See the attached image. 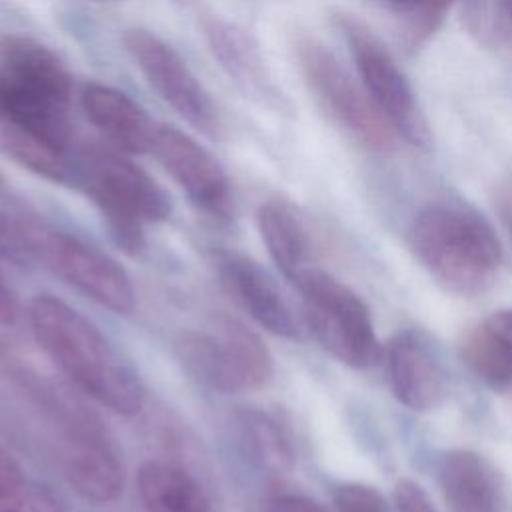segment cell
I'll return each mask as SVG.
<instances>
[{
	"mask_svg": "<svg viewBox=\"0 0 512 512\" xmlns=\"http://www.w3.org/2000/svg\"><path fill=\"white\" fill-rule=\"evenodd\" d=\"M28 322L40 350L78 390L120 416L142 410L146 388L138 370L88 316L38 294L28 304Z\"/></svg>",
	"mask_w": 512,
	"mask_h": 512,
	"instance_id": "1",
	"label": "cell"
},
{
	"mask_svg": "<svg viewBox=\"0 0 512 512\" xmlns=\"http://www.w3.org/2000/svg\"><path fill=\"white\" fill-rule=\"evenodd\" d=\"M408 244L430 278L458 296L486 292L502 264L492 224L460 202H432L418 210L408 228Z\"/></svg>",
	"mask_w": 512,
	"mask_h": 512,
	"instance_id": "2",
	"label": "cell"
},
{
	"mask_svg": "<svg viewBox=\"0 0 512 512\" xmlns=\"http://www.w3.org/2000/svg\"><path fill=\"white\" fill-rule=\"evenodd\" d=\"M76 180L98 208L112 242L128 256L146 246V224L170 218L168 192L122 150L94 142L74 148Z\"/></svg>",
	"mask_w": 512,
	"mask_h": 512,
	"instance_id": "3",
	"label": "cell"
},
{
	"mask_svg": "<svg viewBox=\"0 0 512 512\" xmlns=\"http://www.w3.org/2000/svg\"><path fill=\"white\" fill-rule=\"evenodd\" d=\"M174 350L196 382L220 394L258 390L274 374L264 340L234 318H220L210 330L180 332Z\"/></svg>",
	"mask_w": 512,
	"mask_h": 512,
	"instance_id": "4",
	"label": "cell"
},
{
	"mask_svg": "<svg viewBox=\"0 0 512 512\" xmlns=\"http://www.w3.org/2000/svg\"><path fill=\"white\" fill-rule=\"evenodd\" d=\"M302 302V320L318 344L350 368L372 366L382 350L364 300L320 268H306L292 280Z\"/></svg>",
	"mask_w": 512,
	"mask_h": 512,
	"instance_id": "5",
	"label": "cell"
},
{
	"mask_svg": "<svg viewBox=\"0 0 512 512\" xmlns=\"http://www.w3.org/2000/svg\"><path fill=\"white\" fill-rule=\"evenodd\" d=\"M296 58L310 94L336 126L372 152L386 154L394 150V128L376 108L366 88L350 76L326 46L300 36Z\"/></svg>",
	"mask_w": 512,
	"mask_h": 512,
	"instance_id": "6",
	"label": "cell"
},
{
	"mask_svg": "<svg viewBox=\"0 0 512 512\" xmlns=\"http://www.w3.org/2000/svg\"><path fill=\"white\" fill-rule=\"evenodd\" d=\"M30 264L42 266L114 314H130L136 308V290L124 266L94 244L50 222L34 242Z\"/></svg>",
	"mask_w": 512,
	"mask_h": 512,
	"instance_id": "7",
	"label": "cell"
},
{
	"mask_svg": "<svg viewBox=\"0 0 512 512\" xmlns=\"http://www.w3.org/2000/svg\"><path fill=\"white\" fill-rule=\"evenodd\" d=\"M336 26L348 44L360 82L376 108L394 132L402 134L410 144L426 146L430 140L428 122L392 54L358 18L338 14Z\"/></svg>",
	"mask_w": 512,
	"mask_h": 512,
	"instance_id": "8",
	"label": "cell"
},
{
	"mask_svg": "<svg viewBox=\"0 0 512 512\" xmlns=\"http://www.w3.org/2000/svg\"><path fill=\"white\" fill-rule=\"evenodd\" d=\"M124 48L152 90L194 130L216 140L224 132L218 106L194 76L186 60L146 28H128Z\"/></svg>",
	"mask_w": 512,
	"mask_h": 512,
	"instance_id": "9",
	"label": "cell"
},
{
	"mask_svg": "<svg viewBox=\"0 0 512 512\" xmlns=\"http://www.w3.org/2000/svg\"><path fill=\"white\" fill-rule=\"evenodd\" d=\"M64 420L68 422L60 448L64 480L92 504L114 502L124 488V466L116 446L98 422L74 404L66 406Z\"/></svg>",
	"mask_w": 512,
	"mask_h": 512,
	"instance_id": "10",
	"label": "cell"
},
{
	"mask_svg": "<svg viewBox=\"0 0 512 512\" xmlns=\"http://www.w3.org/2000/svg\"><path fill=\"white\" fill-rule=\"evenodd\" d=\"M150 154L200 212L218 222L234 218L230 180L218 160L194 138L172 126H158Z\"/></svg>",
	"mask_w": 512,
	"mask_h": 512,
	"instance_id": "11",
	"label": "cell"
},
{
	"mask_svg": "<svg viewBox=\"0 0 512 512\" xmlns=\"http://www.w3.org/2000/svg\"><path fill=\"white\" fill-rule=\"evenodd\" d=\"M214 268L232 300L266 332L298 340L302 324L278 282L254 258L236 250H216Z\"/></svg>",
	"mask_w": 512,
	"mask_h": 512,
	"instance_id": "12",
	"label": "cell"
},
{
	"mask_svg": "<svg viewBox=\"0 0 512 512\" xmlns=\"http://www.w3.org/2000/svg\"><path fill=\"white\" fill-rule=\"evenodd\" d=\"M0 78L12 96L66 108L70 104L72 76L66 64L30 36L0 34Z\"/></svg>",
	"mask_w": 512,
	"mask_h": 512,
	"instance_id": "13",
	"label": "cell"
},
{
	"mask_svg": "<svg viewBox=\"0 0 512 512\" xmlns=\"http://www.w3.org/2000/svg\"><path fill=\"white\" fill-rule=\"evenodd\" d=\"M390 388L414 412L434 410L444 398V378L426 340L414 330L396 332L384 348Z\"/></svg>",
	"mask_w": 512,
	"mask_h": 512,
	"instance_id": "14",
	"label": "cell"
},
{
	"mask_svg": "<svg viewBox=\"0 0 512 512\" xmlns=\"http://www.w3.org/2000/svg\"><path fill=\"white\" fill-rule=\"evenodd\" d=\"M202 26L210 52L230 80L262 106L282 108V94L268 74L256 40L242 26L218 16L206 18Z\"/></svg>",
	"mask_w": 512,
	"mask_h": 512,
	"instance_id": "15",
	"label": "cell"
},
{
	"mask_svg": "<svg viewBox=\"0 0 512 512\" xmlns=\"http://www.w3.org/2000/svg\"><path fill=\"white\" fill-rule=\"evenodd\" d=\"M80 104L86 118L118 150L144 154L152 150L158 126L146 110L118 88L100 82H88L82 88Z\"/></svg>",
	"mask_w": 512,
	"mask_h": 512,
	"instance_id": "16",
	"label": "cell"
},
{
	"mask_svg": "<svg viewBox=\"0 0 512 512\" xmlns=\"http://www.w3.org/2000/svg\"><path fill=\"white\" fill-rule=\"evenodd\" d=\"M438 484L450 512H500L494 476L472 450H448L438 464Z\"/></svg>",
	"mask_w": 512,
	"mask_h": 512,
	"instance_id": "17",
	"label": "cell"
},
{
	"mask_svg": "<svg viewBox=\"0 0 512 512\" xmlns=\"http://www.w3.org/2000/svg\"><path fill=\"white\" fill-rule=\"evenodd\" d=\"M240 454L268 476H284L294 466V448L284 426L258 408H240L230 416Z\"/></svg>",
	"mask_w": 512,
	"mask_h": 512,
	"instance_id": "18",
	"label": "cell"
},
{
	"mask_svg": "<svg viewBox=\"0 0 512 512\" xmlns=\"http://www.w3.org/2000/svg\"><path fill=\"white\" fill-rule=\"evenodd\" d=\"M136 490L146 512H212L200 482L172 462L146 460L140 464Z\"/></svg>",
	"mask_w": 512,
	"mask_h": 512,
	"instance_id": "19",
	"label": "cell"
},
{
	"mask_svg": "<svg viewBox=\"0 0 512 512\" xmlns=\"http://www.w3.org/2000/svg\"><path fill=\"white\" fill-rule=\"evenodd\" d=\"M260 238L286 280L310 268V234L300 214L284 200H266L256 214Z\"/></svg>",
	"mask_w": 512,
	"mask_h": 512,
	"instance_id": "20",
	"label": "cell"
},
{
	"mask_svg": "<svg viewBox=\"0 0 512 512\" xmlns=\"http://www.w3.org/2000/svg\"><path fill=\"white\" fill-rule=\"evenodd\" d=\"M0 150L28 172L56 184H74V150L62 148L14 122L0 120Z\"/></svg>",
	"mask_w": 512,
	"mask_h": 512,
	"instance_id": "21",
	"label": "cell"
},
{
	"mask_svg": "<svg viewBox=\"0 0 512 512\" xmlns=\"http://www.w3.org/2000/svg\"><path fill=\"white\" fill-rule=\"evenodd\" d=\"M460 356L472 374L492 390H512V346L482 322L464 334Z\"/></svg>",
	"mask_w": 512,
	"mask_h": 512,
	"instance_id": "22",
	"label": "cell"
},
{
	"mask_svg": "<svg viewBox=\"0 0 512 512\" xmlns=\"http://www.w3.org/2000/svg\"><path fill=\"white\" fill-rule=\"evenodd\" d=\"M46 220L0 178V254L28 264L32 244Z\"/></svg>",
	"mask_w": 512,
	"mask_h": 512,
	"instance_id": "23",
	"label": "cell"
},
{
	"mask_svg": "<svg viewBox=\"0 0 512 512\" xmlns=\"http://www.w3.org/2000/svg\"><path fill=\"white\" fill-rule=\"evenodd\" d=\"M406 14V42L410 48L424 44L440 26L454 0H386Z\"/></svg>",
	"mask_w": 512,
	"mask_h": 512,
	"instance_id": "24",
	"label": "cell"
},
{
	"mask_svg": "<svg viewBox=\"0 0 512 512\" xmlns=\"http://www.w3.org/2000/svg\"><path fill=\"white\" fill-rule=\"evenodd\" d=\"M0 512H66V500L48 484L24 480L0 498Z\"/></svg>",
	"mask_w": 512,
	"mask_h": 512,
	"instance_id": "25",
	"label": "cell"
},
{
	"mask_svg": "<svg viewBox=\"0 0 512 512\" xmlns=\"http://www.w3.org/2000/svg\"><path fill=\"white\" fill-rule=\"evenodd\" d=\"M336 512H392L386 498L370 484L342 482L332 492Z\"/></svg>",
	"mask_w": 512,
	"mask_h": 512,
	"instance_id": "26",
	"label": "cell"
},
{
	"mask_svg": "<svg viewBox=\"0 0 512 512\" xmlns=\"http://www.w3.org/2000/svg\"><path fill=\"white\" fill-rule=\"evenodd\" d=\"M392 498H394L396 512H438L428 492L410 478H400L394 484Z\"/></svg>",
	"mask_w": 512,
	"mask_h": 512,
	"instance_id": "27",
	"label": "cell"
},
{
	"mask_svg": "<svg viewBox=\"0 0 512 512\" xmlns=\"http://www.w3.org/2000/svg\"><path fill=\"white\" fill-rule=\"evenodd\" d=\"M264 512H336L320 504L318 500L302 494L280 492L268 498Z\"/></svg>",
	"mask_w": 512,
	"mask_h": 512,
	"instance_id": "28",
	"label": "cell"
},
{
	"mask_svg": "<svg viewBox=\"0 0 512 512\" xmlns=\"http://www.w3.org/2000/svg\"><path fill=\"white\" fill-rule=\"evenodd\" d=\"M24 472L14 454L0 442V498L24 482Z\"/></svg>",
	"mask_w": 512,
	"mask_h": 512,
	"instance_id": "29",
	"label": "cell"
},
{
	"mask_svg": "<svg viewBox=\"0 0 512 512\" xmlns=\"http://www.w3.org/2000/svg\"><path fill=\"white\" fill-rule=\"evenodd\" d=\"M482 324L512 346V308H502L492 312L482 320Z\"/></svg>",
	"mask_w": 512,
	"mask_h": 512,
	"instance_id": "30",
	"label": "cell"
},
{
	"mask_svg": "<svg viewBox=\"0 0 512 512\" xmlns=\"http://www.w3.org/2000/svg\"><path fill=\"white\" fill-rule=\"evenodd\" d=\"M18 316V304L16 298L12 294V290L8 288L4 274L0 270V324H12Z\"/></svg>",
	"mask_w": 512,
	"mask_h": 512,
	"instance_id": "31",
	"label": "cell"
},
{
	"mask_svg": "<svg viewBox=\"0 0 512 512\" xmlns=\"http://www.w3.org/2000/svg\"><path fill=\"white\" fill-rule=\"evenodd\" d=\"M496 14L500 30L512 36V0H496Z\"/></svg>",
	"mask_w": 512,
	"mask_h": 512,
	"instance_id": "32",
	"label": "cell"
},
{
	"mask_svg": "<svg viewBox=\"0 0 512 512\" xmlns=\"http://www.w3.org/2000/svg\"><path fill=\"white\" fill-rule=\"evenodd\" d=\"M498 210H500V216H502L504 224L512 232V184H508L500 192V196H498Z\"/></svg>",
	"mask_w": 512,
	"mask_h": 512,
	"instance_id": "33",
	"label": "cell"
},
{
	"mask_svg": "<svg viewBox=\"0 0 512 512\" xmlns=\"http://www.w3.org/2000/svg\"><path fill=\"white\" fill-rule=\"evenodd\" d=\"M4 114V82L0 78V116Z\"/></svg>",
	"mask_w": 512,
	"mask_h": 512,
	"instance_id": "34",
	"label": "cell"
},
{
	"mask_svg": "<svg viewBox=\"0 0 512 512\" xmlns=\"http://www.w3.org/2000/svg\"><path fill=\"white\" fill-rule=\"evenodd\" d=\"M172 2H176V4H180V6H190V4H194L196 0H172Z\"/></svg>",
	"mask_w": 512,
	"mask_h": 512,
	"instance_id": "35",
	"label": "cell"
},
{
	"mask_svg": "<svg viewBox=\"0 0 512 512\" xmlns=\"http://www.w3.org/2000/svg\"><path fill=\"white\" fill-rule=\"evenodd\" d=\"M100 2H106V0H100Z\"/></svg>",
	"mask_w": 512,
	"mask_h": 512,
	"instance_id": "36",
	"label": "cell"
}]
</instances>
